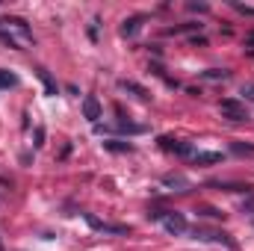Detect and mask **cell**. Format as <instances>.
Segmentation results:
<instances>
[{"label": "cell", "instance_id": "7a4b0ae2", "mask_svg": "<svg viewBox=\"0 0 254 251\" xmlns=\"http://www.w3.org/2000/svg\"><path fill=\"white\" fill-rule=\"evenodd\" d=\"M219 113H222L225 119H231V122H249L246 104H240V101H234V98H225V101L219 104Z\"/></svg>", "mask_w": 254, "mask_h": 251}, {"label": "cell", "instance_id": "3957f363", "mask_svg": "<svg viewBox=\"0 0 254 251\" xmlns=\"http://www.w3.org/2000/svg\"><path fill=\"white\" fill-rule=\"evenodd\" d=\"M154 219H160L169 234H184L187 231V219L181 213H154Z\"/></svg>", "mask_w": 254, "mask_h": 251}, {"label": "cell", "instance_id": "277c9868", "mask_svg": "<svg viewBox=\"0 0 254 251\" xmlns=\"http://www.w3.org/2000/svg\"><path fill=\"white\" fill-rule=\"evenodd\" d=\"M83 116H86L92 125H98V119H101V104H98L95 95H86V98H83Z\"/></svg>", "mask_w": 254, "mask_h": 251}, {"label": "cell", "instance_id": "ac0fdd59", "mask_svg": "<svg viewBox=\"0 0 254 251\" xmlns=\"http://www.w3.org/2000/svg\"><path fill=\"white\" fill-rule=\"evenodd\" d=\"M237 9H240V12H246V15H254V6H243V3H237Z\"/></svg>", "mask_w": 254, "mask_h": 251}, {"label": "cell", "instance_id": "ffe728a7", "mask_svg": "<svg viewBox=\"0 0 254 251\" xmlns=\"http://www.w3.org/2000/svg\"><path fill=\"white\" fill-rule=\"evenodd\" d=\"M0 251H3V240H0Z\"/></svg>", "mask_w": 254, "mask_h": 251}, {"label": "cell", "instance_id": "5bb4252c", "mask_svg": "<svg viewBox=\"0 0 254 251\" xmlns=\"http://www.w3.org/2000/svg\"><path fill=\"white\" fill-rule=\"evenodd\" d=\"M39 77L45 80V89H48V95H57V86L51 83V77H48V71H39Z\"/></svg>", "mask_w": 254, "mask_h": 251}, {"label": "cell", "instance_id": "9c48e42d", "mask_svg": "<svg viewBox=\"0 0 254 251\" xmlns=\"http://www.w3.org/2000/svg\"><path fill=\"white\" fill-rule=\"evenodd\" d=\"M139 30H142V18H127L125 24H122V36L125 39H133Z\"/></svg>", "mask_w": 254, "mask_h": 251}, {"label": "cell", "instance_id": "30bf717a", "mask_svg": "<svg viewBox=\"0 0 254 251\" xmlns=\"http://www.w3.org/2000/svg\"><path fill=\"white\" fill-rule=\"evenodd\" d=\"M122 89H127V92H133L139 101H148L151 95H148V89H142L139 83H133V80H122Z\"/></svg>", "mask_w": 254, "mask_h": 251}, {"label": "cell", "instance_id": "7c38bea8", "mask_svg": "<svg viewBox=\"0 0 254 251\" xmlns=\"http://www.w3.org/2000/svg\"><path fill=\"white\" fill-rule=\"evenodd\" d=\"M231 151H234V154H240V157H254V145H243V142H234V145H231Z\"/></svg>", "mask_w": 254, "mask_h": 251}, {"label": "cell", "instance_id": "ba28073f", "mask_svg": "<svg viewBox=\"0 0 254 251\" xmlns=\"http://www.w3.org/2000/svg\"><path fill=\"white\" fill-rule=\"evenodd\" d=\"M192 160H195V163H201V166H210V163H219V160H222V154H216V151H195V154H192Z\"/></svg>", "mask_w": 254, "mask_h": 251}, {"label": "cell", "instance_id": "d6986e66", "mask_svg": "<svg viewBox=\"0 0 254 251\" xmlns=\"http://www.w3.org/2000/svg\"><path fill=\"white\" fill-rule=\"evenodd\" d=\"M246 45H254V33L249 36V39H246Z\"/></svg>", "mask_w": 254, "mask_h": 251}, {"label": "cell", "instance_id": "8992f818", "mask_svg": "<svg viewBox=\"0 0 254 251\" xmlns=\"http://www.w3.org/2000/svg\"><path fill=\"white\" fill-rule=\"evenodd\" d=\"M86 222L95 228V231H107V234H127V228L125 225H107V222H98L92 213H86Z\"/></svg>", "mask_w": 254, "mask_h": 251}, {"label": "cell", "instance_id": "52a82bcc", "mask_svg": "<svg viewBox=\"0 0 254 251\" xmlns=\"http://www.w3.org/2000/svg\"><path fill=\"white\" fill-rule=\"evenodd\" d=\"M160 142H163L166 151H175V154H181V157H192V154H195L192 145H187V142H175V139H166V136H163Z\"/></svg>", "mask_w": 254, "mask_h": 251}, {"label": "cell", "instance_id": "8fae6325", "mask_svg": "<svg viewBox=\"0 0 254 251\" xmlns=\"http://www.w3.org/2000/svg\"><path fill=\"white\" fill-rule=\"evenodd\" d=\"M12 86H18V77H15L12 71L0 68V89H12Z\"/></svg>", "mask_w": 254, "mask_h": 251}, {"label": "cell", "instance_id": "9a60e30c", "mask_svg": "<svg viewBox=\"0 0 254 251\" xmlns=\"http://www.w3.org/2000/svg\"><path fill=\"white\" fill-rule=\"evenodd\" d=\"M204 77H207V80H225L228 71H216V68H213V71H204Z\"/></svg>", "mask_w": 254, "mask_h": 251}, {"label": "cell", "instance_id": "5b68a950", "mask_svg": "<svg viewBox=\"0 0 254 251\" xmlns=\"http://www.w3.org/2000/svg\"><path fill=\"white\" fill-rule=\"evenodd\" d=\"M163 187L178 189V192H187V189H190V181H187L181 172H169V175H163Z\"/></svg>", "mask_w": 254, "mask_h": 251}, {"label": "cell", "instance_id": "2e32d148", "mask_svg": "<svg viewBox=\"0 0 254 251\" xmlns=\"http://www.w3.org/2000/svg\"><path fill=\"white\" fill-rule=\"evenodd\" d=\"M33 145H36V148H42V145H45V130H42V127L36 130V142H33Z\"/></svg>", "mask_w": 254, "mask_h": 251}, {"label": "cell", "instance_id": "4fadbf2b", "mask_svg": "<svg viewBox=\"0 0 254 251\" xmlns=\"http://www.w3.org/2000/svg\"><path fill=\"white\" fill-rule=\"evenodd\" d=\"M104 145H107L110 151H127V154L133 151V145H127V142H104Z\"/></svg>", "mask_w": 254, "mask_h": 251}, {"label": "cell", "instance_id": "6da1fadb", "mask_svg": "<svg viewBox=\"0 0 254 251\" xmlns=\"http://www.w3.org/2000/svg\"><path fill=\"white\" fill-rule=\"evenodd\" d=\"M0 42L15 51H24L33 45V33L21 18H6V21H0Z\"/></svg>", "mask_w": 254, "mask_h": 251}, {"label": "cell", "instance_id": "e0dca14e", "mask_svg": "<svg viewBox=\"0 0 254 251\" xmlns=\"http://www.w3.org/2000/svg\"><path fill=\"white\" fill-rule=\"evenodd\" d=\"M243 98H246V101H254V83H249V86L243 89Z\"/></svg>", "mask_w": 254, "mask_h": 251}]
</instances>
